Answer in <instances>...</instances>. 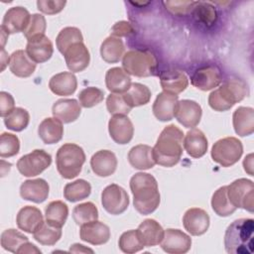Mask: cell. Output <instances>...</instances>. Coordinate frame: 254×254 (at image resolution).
Returning a JSON list of instances; mask_svg holds the SVG:
<instances>
[{"label":"cell","mask_w":254,"mask_h":254,"mask_svg":"<svg viewBox=\"0 0 254 254\" xmlns=\"http://www.w3.org/2000/svg\"><path fill=\"white\" fill-rule=\"evenodd\" d=\"M130 189L133 194L135 209L147 215L154 212L161 201L156 179L148 173H137L130 180Z\"/></svg>","instance_id":"6da1fadb"},{"label":"cell","mask_w":254,"mask_h":254,"mask_svg":"<svg viewBox=\"0 0 254 254\" xmlns=\"http://www.w3.org/2000/svg\"><path fill=\"white\" fill-rule=\"evenodd\" d=\"M184 133L176 125L171 124L163 129L153 148L156 164L171 168L177 165L183 154Z\"/></svg>","instance_id":"7a4b0ae2"},{"label":"cell","mask_w":254,"mask_h":254,"mask_svg":"<svg viewBox=\"0 0 254 254\" xmlns=\"http://www.w3.org/2000/svg\"><path fill=\"white\" fill-rule=\"evenodd\" d=\"M254 220L240 218L228 225L224 234V247L229 254H251L253 252Z\"/></svg>","instance_id":"3957f363"},{"label":"cell","mask_w":254,"mask_h":254,"mask_svg":"<svg viewBox=\"0 0 254 254\" xmlns=\"http://www.w3.org/2000/svg\"><path fill=\"white\" fill-rule=\"evenodd\" d=\"M248 94L249 87L244 80L230 78L209 94L208 104L215 111H226Z\"/></svg>","instance_id":"277c9868"},{"label":"cell","mask_w":254,"mask_h":254,"mask_svg":"<svg viewBox=\"0 0 254 254\" xmlns=\"http://www.w3.org/2000/svg\"><path fill=\"white\" fill-rule=\"evenodd\" d=\"M85 162V154L81 147L73 143L64 144L57 152L56 165L64 179H73L79 175Z\"/></svg>","instance_id":"5b68a950"},{"label":"cell","mask_w":254,"mask_h":254,"mask_svg":"<svg viewBox=\"0 0 254 254\" xmlns=\"http://www.w3.org/2000/svg\"><path fill=\"white\" fill-rule=\"evenodd\" d=\"M123 69L128 73L138 77L154 75L157 69V60L148 51L131 50L124 54L122 58Z\"/></svg>","instance_id":"8992f818"},{"label":"cell","mask_w":254,"mask_h":254,"mask_svg":"<svg viewBox=\"0 0 254 254\" xmlns=\"http://www.w3.org/2000/svg\"><path fill=\"white\" fill-rule=\"evenodd\" d=\"M243 153V145L235 137H225L216 141L211 148V158L222 167L236 164Z\"/></svg>","instance_id":"52a82bcc"},{"label":"cell","mask_w":254,"mask_h":254,"mask_svg":"<svg viewBox=\"0 0 254 254\" xmlns=\"http://www.w3.org/2000/svg\"><path fill=\"white\" fill-rule=\"evenodd\" d=\"M227 195L236 208L250 212L254 209V184L247 179H238L227 186Z\"/></svg>","instance_id":"ba28073f"},{"label":"cell","mask_w":254,"mask_h":254,"mask_svg":"<svg viewBox=\"0 0 254 254\" xmlns=\"http://www.w3.org/2000/svg\"><path fill=\"white\" fill-rule=\"evenodd\" d=\"M51 164V155L45 150L36 149L18 160L17 169L25 177H35L48 169Z\"/></svg>","instance_id":"9c48e42d"},{"label":"cell","mask_w":254,"mask_h":254,"mask_svg":"<svg viewBox=\"0 0 254 254\" xmlns=\"http://www.w3.org/2000/svg\"><path fill=\"white\" fill-rule=\"evenodd\" d=\"M101 203L108 213L118 215L127 209L129 205V196L122 187L116 184H111L102 190Z\"/></svg>","instance_id":"30bf717a"},{"label":"cell","mask_w":254,"mask_h":254,"mask_svg":"<svg viewBox=\"0 0 254 254\" xmlns=\"http://www.w3.org/2000/svg\"><path fill=\"white\" fill-rule=\"evenodd\" d=\"M160 244L162 249L167 253L184 254L190 249L191 239L180 229L168 228L165 230L163 240Z\"/></svg>","instance_id":"8fae6325"},{"label":"cell","mask_w":254,"mask_h":254,"mask_svg":"<svg viewBox=\"0 0 254 254\" xmlns=\"http://www.w3.org/2000/svg\"><path fill=\"white\" fill-rule=\"evenodd\" d=\"M31 20L29 11L22 7L16 6L8 9L5 13L1 28L9 35L20 32H25Z\"/></svg>","instance_id":"7c38bea8"},{"label":"cell","mask_w":254,"mask_h":254,"mask_svg":"<svg viewBox=\"0 0 254 254\" xmlns=\"http://www.w3.org/2000/svg\"><path fill=\"white\" fill-rule=\"evenodd\" d=\"M26 53L36 64H42L51 59L54 53L52 41L45 35H38L28 39Z\"/></svg>","instance_id":"4fadbf2b"},{"label":"cell","mask_w":254,"mask_h":254,"mask_svg":"<svg viewBox=\"0 0 254 254\" xmlns=\"http://www.w3.org/2000/svg\"><path fill=\"white\" fill-rule=\"evenodd\" d=\"M190 82L194 87L200 90H210L220 84V70L215 65H202L192 73L190 76Z\"/></svg>","instance_id":"5bb4252c"},{"label":"cell","mask_w":254,"mask_h":254,"mask_svg":"<svg viewBox=\"0 0 254 254\" xmlns=\"http://www.w3.org/2000/svg\"><path fill=\"white\" fill-rule=\"evenodd\" d=\"M202 110L200 105L190 99L178 101L175 117L186 128H194L200 121Z\"/></svg>","instance_id":"9a60e30c"},{"label":"cell","mask_w":254,"mask_h":254,"mask_svg":"<svg viewBox=\"0 0 254 254\" xmlns=\"http://www.w3.org/2000/svg\"><path fill=\"white\" fill-rule=\"evenodd\" d=\"M110 137L117 144L129 143L134 135V127L126 115H113L108 122Z\"/></svg>","instance_id":"2e32d148"},{"label":"cell","mask_w":254,"mask_h":254,"mask_svg":"<svg viewBox=\"0 0 254 254\" xmlns=\"http://www.w3.org/2000/svg\"><path fill=\"white\" fill-rule=\"evenodd\" d=\"M183 224L185 229L191 235H202L209 227V215L201 208L191 207L185 212Z\"/></svg>","instance_id":"e0dca14e"},{"label":"cell","mask_w":254,"mask_h":254,"mask_svg":"<svg viewBox=\"0 0 254 254\" xmlns=\"http://www.w3.org/2000/svg\"><path fill=\"white\" fill-rule=\"evenodd\" d=\"M67 68L71 72H79L84 70L90 61V55L83 42L75 43L70 46L64 54Z\"/></svg>","instance_id":"ac0fdd59"},{"label":"cell","mask_w":254,"mask_h":254,"mask_svg":"<svg viewBox=\"0 0 254 254\" xmlns=\"http://www.w3.org/2000/svg\"><path fill=\"white\" fill-rule=\"evenodd\" d=\"M80 239L92 245H102L110 238L109 227L98 220H93L80 226Z\"/></svg>","instance_id":"d6986e66"},{"label":"cell","mask_w":254,"mask_h":254,"mask_svg":"<svg viewBox=\"0 0 254 254\" xmlns=\"http://www.w3.org/2000/svg\"><path fill=\"white\" fill-rule=\"evenodd\" d=\"M178 101L179 98L177 94L166 91L160 92L153 103L152 109L155 117L163 122L172 120L175 117Z\"/></svg>","instance_id":"ffe728a7"},{"label":"cell","mask_w":254,"mask_h":254,"mask_svg":"<svg viewBox=\"0 0 254 254\" xmlns=\"http://www.w3.org/2000/svg\"><path fill=\"white\" fill-rule=\"evenodd\" d=\"M92 172L99 177H109L116 171L117 158L109 150H99L90 159Z\"/></svg>","instance_id":"44dd1931"},{"label":"cell","mask_w":254,"mask_h":254,"mask_svg":"<svg viewBox=\"0 0 254 254\" xmlns=\"http://www.w3.org/2000/svg\"><path fill=\"white\" fill-rule=\"evenodd\" d=\"M49 191V184L44 179L27 180L20 187L21 196L26 200L36 203L45 201L48 198Z\"/></svg>","instance_id":"7402d4cb"},{"label":"cell","mask_w":254,"mask_h":254,"mask_svg":"<svg viewBox=\"0 0 254 254\" xmlns=\"http://www.w3.org/2000/svg\"><path fill=\"white\" fill-rule=\"evenodd\" d=\"M17 226L28 233L36 232L44 223V217L41 210L32 205L22 207L16 217Z\"/></svg>","instance_id":"603a6c76"},{"label":"cell","mask_w":254,"mask_h":254,"mask_svg":"<svg viewBox=\"0 0 254 254\" xmlns=\"http://www.w3.org/2000/svg\"><path fill=\"white\" fill-rule=\"evenodd\" d=\"M138 237L145 247L156 246L161 243L165 230L155 219H145L136 229Z\"/></svg>","instance_id":"cb8c5ba5"},{"label":"cell","mask_w":254,"mask_h":254,"mask_svg":"<svg viewBox=\"0 0 254 254\" xmlns=\"http://www.w3.org/2000/svg\"><path fill=\"white\" fill-rule=\"evenodd\" d=\"M54 117L63 123H70L75 121L81 112L80 104L73 98H62L57 100L52 108Z\"/></svg>","instance_id":"d4e9b609"},{"label":"cell","mask_w":254,"mask_h":254,"mask_svg":"<svg viewBox=\"0 0 254 254\" xmlns=\"http://www.w3.org/2000/svg\"><path fill=\"white\" fill-rule=\"evenodd\" d=\"M160 83L164 91L179 94L188 87L189 79L181 70L168 69L160 74Z\"/></svg>","instance_id":"484cf974"},{"label":"cell","mask_w":254,"mask_h":254,"mask_svg":"<svg viewBox=\"0 0 254 254\" xmlns=\"http://www.w3.org/2000/svg\"><path fill=\"white\" fill-rule=\"evenodd\" d=\"M208 143L200 129L192 128L184 137V148L192 158H200L207 151Z\"/></svg>","instance_id":"4316f807"},{"label":"cell","mask_w":254,"mask_h":254,"mask_svg":"<svg viewBox=\"0 0 254 254\" xmlns=\"http://www.w3.org/2000/svg\"><path fill=\"white\" fill-rule=\"evenodd\" d=\"M128 161L130 165L137 170H149L156 165L153 156V148L145 144L132 147L128 153Z\"/></svg>","instance_id":"83f0119b"},{"label":"cell","mask_w":254,"mask_h":254,"mask_svg":"<svg viewBox=\"0 0 254 254\" xmlns=\"http://www.w3.org/2000/svg\"><path fill=\"white\" fill-rule=\"evenodd\" d=\"M49 87L51 91L56 95H71L77 87V80L72 72L63 71L51 77L49 81Z\"/></svg>","instance_id":"f1b7e54d"},{"label":"cell","mask_w":254,"mask_h":254,"mask_svg":"<svg viewBox=\"0 0 254 254\" xmlns=\"http://www.w3.org/2000/svg\"><path fill=\"white\" fill-rule=\"evenodd\" d=\"M233 127L237 135L244 137L254 132V109L252 107H238L232 116Z\"/></svg>","instance_id":"f546056e"},{"label":"cell","mask_w":254,"mask_h":254,"mask_svg":"<svg viewBox=\"0 0 254 254\" xmlns=\"http://www.w3.org/2000/svg\"><path fill=\"white\" fill-rule=\"evenodd\" d=\"M38 134L45 144L58 143L64 135L63 122L56 117L45 118L39 125Z\"/></svg>","instance_id":"4dcf8cb0"},{"label":"cell","mask_w":254,"mask_h":254,"mask_svg":"<svg viewBox=\"0 0 254 254\" xmlns=\"http://www.w3.org/2000/svg\"><path fill=\"white\" fill-rule=\"evenodd\" d=\"M36 64H37L29 58L26 51L18 50L10 56V70L18 77H28L32 75L36 69Z\"/></svg>","instance_id":"1f68e13d"},{"label":"cell","mask_w":254,"mask_h":254,"mask_svg":"<svg viewBox=\"0 0 254 254\" xmlns=\"http://www.w3.org/2000/svg\"><path fill=\"white\" fill-rule=\"evenodd\" d=\"M106 87L112 93H125L131 86L130 75L121 67L109 68L105 74Z\"/></svg>","instance_id":"d6a6232c"},{"label":"cell","mask_w":254,"mask_h":254,"mask_svg":"<svg viewBox=\"0 0 254 254\" xmlns=\"http://www.w3.org/2000/svg\"><path fill=\"white\" fill-rule=\"evenodd\" d=\"M125 47L120 38L108 37L100 46V55L103 61L109 64L117 63L124 56Z\"/></svg>","instance_id":"836d02e7"},{"label":"cell","mask_w":254,"mask_h":254,"mask_svg":"<svg viewBox=\"0 0 254 254\" xmlns=\"http://www.w3.org/2000/svg\"><path fill=\"white\" fill-rule=\"evenodd\" d=\"M68 215V207L62 200L51 201L45 209L46 221L54 226L63 227Z\"/></svg>","instance_id":"e575fe53"},{"label":"cell","mask_w":254,"mask_h":254,"mask_svg":"<svg viewBox=\"0 0 254 254\" xmlns=\"http://www.w3.org/2000/svg\"><path fill=\"white\" fill-rule=\"evenodd\" d=\"M211 207L217 215L223 217L231 215L236 210L228 198L227 186L220 187L214 191L211 197Z\"/></svg>","instance_id":"d590c367"},{"label":"cell","mask_w":254,"mask_h":254,"mask_svg":"<svg viewBox=\"0 0 254 254\" xmlns=\"http://www.w3.org/2000/svg\"><path fill=\"white\" fill-rule=\"evenodd\" d=\"M123 97L130 107H137L147 104L151 99V90L142 83L134 82L123 94Z\"/></svg>","instance_id":"8d00e7d4"},{"label":"cell","mask_w":254,"mask_h":254,"mask_svg":"<svg viewBox=\"0 0 254 254\" xmlns=\"http://www.w3.org/2000/svg\"><path fill=\"white\" fill-rule=\"evenodd\" d=\"M91 192L90 184L82 179L68 183L64 189V196L70 202L82 200L89 196Z\"/></svg>","instance_id":"74e56055"},{"label":"cell","mask_w":254,"mask_h":254,"mask_svg":"<svg viewBox=\"0 0 254 254\" xmlns=\"http://www.w3.org/2000/svg\"><path fill=\"white\" fill-rule=\"evenodd\" d=\"M83 42V37L80 30L76 27H65L64 28L56 39L58 50L64 55L65 51L75 43Z\"/></svg>","instance_id":"f35d334b"},{"label":"cell","mask_w":254,"mask_h":254,"mask_svg":"<svg viewBox=\"0 0 254 254\" xmlns=\"http://www.w3.org/2000/svg\"><path fill=\"white\" fill-rule=\"evenodd\" d=\"M72 218L77 225H83L98 218V210L96 205L91 202H83L74 206L72 210Z\"/></svg>","instance_id":"ab89813d"},{"label":"cell","mask_w":254,"mask_h":254,"mask_svg":"<svg viewBox=\"0 0 254 254\" xmlns=\"http://www.w3.org/2000/svg\"><path fill=\"white\" fill-rule=\"evenodd\" d=\"M30 121L29 112L21 107H15L6 117H4V124L12 131L20 132L24 130Z\"/></svg>","instance_id":"60d3db41"},{"label":"cell","mask_w":254,"mask_h":254,"mask_svg":"<svg viewBox=\"0 0 254 254\" xmlns=\"http://www.w3.org/2000/svg\"><path fill=\"white\" fill-rule=\"evenodd\" d=\"M33 234L35 240L38 241L40 244L48 246L55 245L62 237V228L54 226L46 221Z\"/></svg>","instance_id":"b9f144b4"},{"label":"cell","mask_w":254,"mask_h":254,"mask_svg":"<svg viewBox=\"0 0 254 254\" xmlns=\"http://www.w3.org/2000/svg\"><path fill=\"white\" fill-rule=\"evenodd\" d=\"M29 241L28 237L16 229H6L1 234V246L10 252L18 253L21 246Z\"/></svg>","instance_id":"7bdbcfd3"},{"label":"cell","mask_w":254,"mask_h":254,"mask_svg":"<svg viewBox=\"0 0 254 254\" xmlns=\"http://www.w3.org/2000/svg\"><path fill=\"white\" fill-rule=\"evenodd\" d=\"M118 245L124 253H135L145 247L140 241L136 230H128L122 233L119 238Z\"/></svg>","instance_id":"ee69618b"},{"label":"cell","mask_w":254,"mask_h":254,"mask_svg":"<svg viewBox=\"0 0 254 254\" xmlns=\"http://www.w3.org/2000/svg\"><path fill=\"white\" fill-rule=\"evenodd\" d=\"M20 150L19 138L11 133L4 132L0 136V156L9 158L17 155Z\"/></svg>","instance_id":"f6af8a7d"},{"label":"cell","mask_w":254,"mask_h":254,"mask_svg":"<svg viewBox=\"0 0 254 254\" xmlns=\"http://www.w3.org/2000/svg\"><path fill=\"white\" fill-rule=\"evenodd\" d=\"M104 98L103 91L94 86H89L82 89L78 94L79 104L84 108H90L99 104Z\"/></svg>","instance_id":"bcb514c9"},{"label":"cell","mask_w":254,"mask_h":254,"mask_svg":"<svg viewBox=\"0 0 254 254\" xmlns=\"http://www.w3.org/2000/svg\"><path fill=\"white\" fill-rule=\"evenodd\" d=\"M106 107L112 115H127L132 109L125 101L123 95L118 93H110L107 96Z\"/></svg>","instance_id":"7dc6e473"},{"label":"cell","mask_w":254,"mask_h":254,"mask_svg":"<svg viewBox=\"0 0 254 254\" xmlns=\"http://www.w3.org/2000/svg\"><path fill=\"white\" fill-rule=\"evenodd\" d=\"M47 28L46 19L41 14H33L31 15L30 23L27 27V29L24 32L25 37L28 39L38 36V35H45Z\"/></svg>","instance_id":"c3c4849f"},{"label":"cell","mask_w":254,"mask_h":254,"mask_svg":"<svg viewBox=\"0 0 254 254\" xmlns=\"http://www.w3.org/2000/svg\"><path fill=\"white\" fill-rule=\"evenodd\" d=\"M197 7H193L194 15L205 25H212L216 19V12L215 9L208 3L203 2H196Z\"/></svg>","instance_id":"681fc988"},{"label":"cell","mask_w":254,"mask_h":254,"mask_svg":"<svg viewBox=\"0 0 254 254\" xmlns=\"http://www.w3.org/2000/svg\"><path fill=\"white\" fill-rule=\"evenodd\" d=\"M66 2L63 0H39L37 1L38 9L48 15H54L60 13L64 7L65 6Z\"/></svg>","instance_id":"f907efd6"},{"label":"cell","mask_w":254,"mask_h":254,"mask_svg":"<svg viewBox=\"0 0 254 254\" xmlns=\"http://www.w3.org/2000/svg\"><path fill=\"white\" fill-rule=\"evenodd\" d=\"M196 2L193 1H166L163 4L166 8L176 15H185L188 14L191 9L192 6L195 5Z\"/></svg>","instance_id":"816d5d0a"},{"label":"cell","mask_w":254,"mask_h":254,"mask_svg":"<svg viewBox=\"0 0 254 254\" xmlns=\"http://www.w3.org/2000/svg\"><path fill=\"white\" fill-rule=\"evenodd\" d=\"M15 108V100L13 96L6 92H0V115L2 117H6L13 109Z\"/></svg>","instance_id":"f5cc1de1"},{"label":"cell","mask_w":254,"mask_h":254,"mask_svg":"<svg viewBox=\"0 0 254 254\" xmlns=\"http://www.w3.org/2000/svg\"><path fill=\"white\" fill-rule=\"evenodd\" d=\"M133 33V28L132 26L130 25V23L126 22V21H120V22H117L111 29V36L112 37H116V38H119V37H126L130 34Z\"/></svg>","instance_id":"db71d44e"},{"label":"cell","mask_w":254,"mask_h":254,"mask_svg":"<svg viewBox=\"0 0 254 254\" xmlns=\"http://www.w3.org/2000/svg\"><path fill=\"white\" fill-rule=\"evenodd\" d=\"M18 253H41V250L38 249L34 244L27 241L21 246Z\"/></svg>","instance_id":"11a10c76"},{"label":"cell","mask_w":254,"mask_h":254,"mask_svg":"<svg viewBox=\"0 0 254 254\" xmlns=\"http://www.w3.org/2000/svg\"><path fill=\"white\" fill-rule=\"evenodd\" d=\"M243 167L248 175L253 176V154H249L245 157L243 161Z\"/></svg>","instance_id":"9f6ffc18"},{"label":"cell","mask_w":254,"mask_h":254,"mask_svg":"<svg viewBox=\"0 0 254 254\" xmlns=\"http://www.w3.org/2000/svg\"><path fill=\"white\" fill-rule=\"evenodd\" d=\"M69 251L70 252H75V253H77V252H90V253H93V251L91 249L85 248L83 245L78 244V243H75V244L71 245Z\"/></svg>","instance_id":"6f0895ef"},{"label":"cell","mask_w":254,"mask_h":254,"mask_svg":"<svg viewBox=\"0 0 254 254\" xmlns=\"http://www.w3.org/2000/svg\"><path fill=\"white\" fill-rule=\"evenodd\" d=\"M8 56H7V53L5 52V50L4 49H2V57H1V62H2V67H1V70H4V68H5V66H6V64H8L7 62H5V58H7Z\"/></svg>","instance_id":"680465c9"}]
</instances>
